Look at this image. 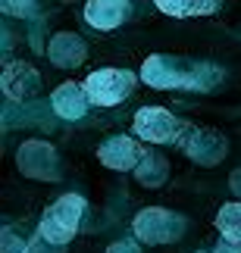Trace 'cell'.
I'll use <instances>...</instances> for the list:
<instances>
[{"mask_svg":"<svg viewBox=\"0 0 241 253\" xmlns=\"http://www.w3.org/2000/svg\"><path fill=\"white\" fill-rule=\"evenodd\" d=\"M179 147L200 166H216L226 157V138L219 131H207V128H185Z\"/></svg>","mask_w":241,"mask_h":253,"instance_id":"52a82bcc","label":"cell"},{"mask_svg":"<svg viewBox=\"0 0 241 253\" xmlns=\"http://www.w3.org/2000/svg\"><path fill=\"white\" fill-rule=\"evenodd\" d=\"M91 106H116L135 91V72L129 69H94L82 82Z\"/></svg>","mask_w":241,"mask_h":253,"instance_id":"277c9868","label":"cell"},{"mask_svg":"<svg viewBox=\"0 0 241 253\" xmlns=\"http://www.w3.org/2000/svg\"><path fill=\"white\" fill-rule=\"evenodd\" d=\"M132 13L129 0H85V22L97 32H113L119 28Z\"/></svg>","mask_w":241,"mask_h":253,"instance_id":"8fae6325","label":"cell"},{"mask_svg":"<svg viewBox=\"0 0 241 253\" xmlns=\"http://www.w3.org/2000/svg\"><path fill=\"white\" fill-rule=\"evenodd\" d=\"M216 228L229 241H241V200H229L216 212Z\"/></svg>","mask_w":241,"mask_h":253,"instance_id":"9a60e30c","label":"cell"},{"mask_svg":"<svg viewBox=\"0 0 241 253\" xmlns=\"http://www.w3.org/2000/svg\"><path fill=\"white\" fill-rule=\"evenodd\" d=\"M41 91V75L32 63H6L3 69V94L9 100H28V97H35Z\"/></svg>","mask_w":241,"mask_h":253,"instance_id":"30bf717a","label":"cell"},{"mask_svg":"<svg viewBox=\"0 0 241 253\" xmlns=\"http://www.w3.org/2000/svg\"><path fill=\"white\" fill-rule=\"evenodd\" d=\"M16 163H19V172L28 175V178H38V181L60 178V160H56V150L47 141H38V138L25 141L16 150Z\"/></svg>","mask_w":241,"mask_h":253,"instance_id":"8992f818","label":"cell"},{"mask_svg":"<svg viewBox=\"0 0 241 253\" xmlns=\"http://www.w3.org/2000/svg\"><path fill=\"white\" fill-rule=\"evenodd\" d=\"M135 178H138L144 188H160V184L169 178V163L163 160L157 150H147L144 160L138 163V169H135Z\"/></svg>","mask_w":241,"mask_h":253,"instance_id":"5bb4252c","label":"cell"},{"mask_svg":"<svg viewBox=\"0 0 241 253\" xmlns=\"http://www.w3.org/2000/svg\"><path fill=\"white\" fill-rule=\"evenodd\" d=\"M213 253H241V241H229V238H219L216 241V250Z\"/></svg>","mask_w":241,"mask_h":253,"instance_id":"ac0fdd59","label":"cell"},{"mask_svg":"<svg viewBox=\"0 0 241 253\" xmlns=\"http://www.w3.org/2000/svg\"><path fill=\"white\" fill-rule=\"evenodd\" d=\"M25 253H44V250H41V244H28V250H25Z\"/></svg>","mask_w":241,"mask_h":253,"instance_id":"ffe728a7","label":"cell"},{"mask_svg":"<svg viewBox=\"0 0 241 253\" xmlns=\"http://www.w3.org/2000/svg\"><path fill=\"white\" fill-rule=\"evenodd\" d=\"M107 253H141V247H138V241L125 238V241H116V244H110Z\"/></svg>","mask_w":241,"mask_h":253,"instance_id":"e0dca14e","label":"cell"},{"mask_svg":"<svg viewBox=\"0 0 241 253\" xmlns=\"http://www.w3.org/2000/svg\"><path fill=\"white\" fill-rule=\"evenodd\" d=\"M188 125L172 116L166 106H141L132 119L135 138L147 141V144H179Z\"/></svg>","mask_w":241,"mask_h":253,"instance_id":"3957f363","label":"cell"},{"mask_svg":"<svg viewBox=\"0 0 241 253\" xmlns=\"http://www.w3.org/2000/svg\"><path fill=\"white\" fill-rule=\"evenodd\" d=\"M6 3V9H22V6H32L35 0H3Z\"/></svg>","mask_w":241,"mask_h":253,"instance_id":"d6986e66","label":"cell"},{"mask_svg":"<svg viewBox=\"0 0 241 253\" xmlns=\"http://www.w3.org/2000/svg\"><path fill=\"white\" fill-rule=\"evenodd\" d=\"M197 72H207L204 66H194V63H182V60H169V56H160L153 53L141 69V79L147 82L150 87H194L197 84Z\"/></svg>","mask_w":241,"mask_h":253,"instance_id":"5b68a950","label":"cell"},{"mask_svg":"<svg viewBox=\"0 0 241 253\" xmlns=\"http://www.w3.org/2000/svg\"><path fill=\"white\" fill-rule=\"evenodd\" d=\"M160 13L172 19H191V16H213L223 0H153Z\"/></svg>","mask_w":241,"mask_h":253,"instance_id":"4fadbf2b","label":"cell"},{"mask_svg":"<svg viewBox=\"0 0 241 253\" xmlns=\"http://www.w3.org/2000/svg\"><path fill=\"white\" fill-rule=\"evenodd\" d=\"M88 212V203L79 194H63L60 200H53L50 207L44 210L41 225H38V235H41L44 244H69V241L79 235V225Z\"/></svg>","mask_w":241,"mask_h":253,"instance_id":"6da1fadb","label":"cell"},{"mask_svg":"<svg viewBox=\"0 0 241 253\" xmlns=\"http://www.w3.org/2000/svg\"><path fill=\"white\" fill-rule=\"evenodd\" d=\"M47 60L56 69H75L88 60V44L82 41V35L75 32H56L47 44Z\"/></svg>","mask_w":241,"mask_h":253,"instance_id":"9c48e42d","label":"cell"},{"mask_svg":"<svg viewBox=\"0 0 241 253\" xmlns=\"http://www.w3.org/2000/svg\"><path fill=\"white\" fill-rule=\"evenodd\" d=\"M141 144L135 138H125V134H113V138H107L97 147V160L103 163L107 169H116V172H135L138 169V163L144 160Z\"/></svg>","mask_w":241,"mask_h":253,"instance_id":"ba28073f","label":"cell"},{"mask_svg":"<svg viewBox=\"0 0 241 253\" xmlns=\"http://www.w3.org/2000/svg\"><path fill=\"white\" fill-rule=\"evenodd\" d=\"M50 103H53L56 116H63V119H69V122L82 119V116L88 113V106H91L88 94H85V84H75V82H66V84L56 87Z\"/></svg>","mask_w":241,"mask_h":253,"instance_id":"7c38bea8","label":"cell"},{"mask_svg":"<svg viewBox=\"0 0 241 253\" xmlns=\"http://www.w3.org/2000/svg\"><path fill=\"white\" fill-rule=\"evenodd\" d=\"M188 222L185 216L172 210H163V207H147L141 210L132 222V231H135V241L138 244H147V247H157V244H176L185 235Z\"/></svg>","mask_w":241,"mask_h":253,"instance_id":"7a4b0ae2","label":"cell"},{"mask_svg":"<svg viewBox=\"0 0 241 253\" xmlns=\"http://www.w3.org/2000/svg\"><path fill=\"white\" fill-rule=\"evenodd\" d=\"M28 250V244H25V241L22 238H16L13 235V231H3V253H25Z\"/></svg>","mask_w":241,"mask_h":253,"instance_id":"2e32d148","label":"cell"},{"mask_svg":"<svg viewBox=\"0 0 241 253\" xmlns=\"http://www.w3.org/2000/svg\"><path fill=\"white\" fill-rule=\"evenodd\" d=\"M200 253H204V250H200Z\"/></svg>","mask_w":241,"mask_h":253,"instance_id":"44dd1931","label":"cell"}]
</instances>
